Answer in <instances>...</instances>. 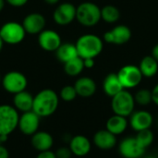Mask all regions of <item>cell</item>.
<instances>
[{"label":"cell","instance_id":"obj_1","mask_svg":"<svg viewBox=\"0 0 158 158\" xmlns=\"http://www.w3.org/2000/svg\"><path fill=\"white\" fill-rule=\"evenodd\" d=\"M59 98L57 94L51 89L40 91L33 98L32 111L41 118L52 116L57 109Z\"/></svg>","mask_w":158,"mask_h":158},{"label":"cell","instance_id":"obj_2","mask_svg":"<svg viewBox=\"0 0 158 158\" xmlns=\"http://www.w3.org/2000/svg\"><path fill=\"white\" fill-rule=\"evenodd\" d=\"M78 55L82 59L94 58L101 54L103 51V41L102 39L92 33L81 35L75 44Z\"/></svg>","mask_w":158,"mask_h":158},{"label":"cell","instance_id":"obj_3","mask_svg":"<svg viewBox=\"0 0 158 158\" xmlns=\"http://www.w3.org/2000/svg\"><path fill=\"white\" fill-rule=\"evenodd\" d=\"M76 19L85 27H93L101 20V8L93 2H83L77 6Z\"/></svg>","mask_w":158,"mask_h":158},{"label":"cell","instance_id":"obj_4","mask_svg":"<svg viewBox=\"0 0 158 158\" xmlns=\"http://www.w3.org/2000/svg\"><path fill=\"white\" fill-rule=\"evenodd\" d=\"M135 104L134 95L124 89L112 97L111 108L115 115L128 118L134 112Z\"/></svg>","mask_w":158,"mask_h":158},{"label":"cell","instance_id":"obj_5","mask_svg":"<svg viewBox=\"0 0 158 158\" xmlns=\"http://www.w3.org/2000/svg\"><path fill=\"white\" fill-rule=\"evenodd\" d=\"M18 110L9 105H0V135L8 136L19 125Z\"/></svg>","mask_w":158,"mask_h":158},{"label":"cell","instance_id":"obj_6","mask_svg":"<svg viewBox=\"0 0 158 158\" xmlns=\"http://www.w3.org/2000/svg\"><path fill=\"white\" fill-rule=\"evenodd\" d=\"M26 35L22 24L17 21H8L0 28V36L5 43L17 44L21 43Z\"/></svg>","mask_w":158,"mask_h":158},{"label":"cell","instance_id":"obj_7","mask_svg":"<svg viewBox=\"0 0 158 158\" xmlns=\"http://www.w3.org/2000/svg\"><path fill=\"white\" fill-rule=\"evenodd\" d=\"M117 74L125 90L137 87L143 77L139 67L135 65H126L122 67Z\"/></svg>","mask_w":158,"mask_h":158},{"label":"cell","instance_id":"obj_8","mask_svg":"<svg viewBox=\"0 0 158 158\" xmlns=\"http://www.w3.org/2000/svg\"><path fill=\"white\" fill-rule=\"evenodd\" d=\"M27 84V78L24 74L19 71H9L2 78L3 88L12 94L25 91Z\"/></svg>","mask_w":158,"mask_h":158},{"label":"cell","instance_id":"obj_9","mask_svg":"<svg viewBox=\"0 0 158 158\" xmlns=\"http://www.w3.org/2000/svg\"><path fill=\"white\" fill-rule=\"evenodd\" d=\"M40 119L41 118L32 110L24 112L21 116H19L18 128L23 134L31 136L38 131L40 126Z\"/></svg>","mask_w":158,"mask_h":158},{"label":"cell","instance_id":"obj_10","mask_svg":"<svg viewBox=\"0 0 158 158\" xmlns=\"http://www.w3.org/2000/svg\"><path fill=\"white\" fill-rule=\"evenodd\" d=\"M131 38V31L126 25H117L111 31L105 32L104 40L108 44L122 45L127 44Z\"/></svg>","mask_w":158,"mask_h":158},{"label":"cell","instance_id":"obj_11","mask_svg":"<svg viewBox=\"0 0 158 158\" xmlns=\"http://www.w3.org/2000/svg\"><path fill=\"white\" fill-rule=\"evenodd\" d=\"M77 7L71 3H62L54 11L53 18L56 24L66 26L70 24L76 19Z\"/></svg>","mask_w":158,"mask_h":158},{"label":"cell","instance_id":"obj_12","mask_svg":"<svg viewBox=\"0 0 158 158\" xmlns=\"http://www.w3.org/2000/svg\"><path fill=\"white\" fill-rule=\"evenodd\" d=\"M118 150L124 158H142L145 152V149L140 145L135 137L123 139L119 143Z\"/></svg>","mask_w":158,"mask_h":158},{"label":"cell","instance_id":"obj_13","mask_svg":"<svg viewBox=\"0 0 158 158\" xmlns=\"http://www.w3.org/2000/svg\"><path fill=\"white\" fill-rule=\"evenodd\" d=\"M154 118L150 112L146 110H137L134 111L130 116V125L133 131L136 132L148 130L153 124Z\"/></svg>","mask_w":158,"mask_h":158},{"label":"cell","instance_id":"obj_14","mask_svg":"<svg viewBox=\"0 0 158 158\" xmlns=\"http://www.w3.org/2000/svg\"><path fill=\"white\" fill-rule=\"evenodd\" d=\"M38 44L45 51H56L62 44L60 35L53 30H44L39 33Z\"/></svg>","mask_w":158,"mask_h":158},{"label":"cell","instance_id":"obj_15","mask_svg":"<svg viewBox=\"0 0 158 158\" xmlns=\"http://www.w3.org/2000/svg\"><path fill=\"white\" fill-rule=\"evenodd\" d=\"M22 26L26 33H30V34L40 33L44 30L45 19L41 13H36V12L31 13L24 18Z\"/></svg>","mask_w":158,"mask_h":158},{"label":"cell","instance_id":"obj_16","mask_svg":"<svg viewBox=\"0 0 158 158\" xmlns=\"http://www.w3.org/2000/svg\"><path fill=\"white\" fill-rule=\"evenodd\" d=\"M69 149L72 152V155L76 156H87L92 148L90 140L84 135H76L72 137L69 141Z\"/></svg>","mask_w":158,"mask_h":158},{"label":"cell","instance_id":"obj_17","mask_svg":"<svg viewBox=\"0 0 158 158\" xmlns=\"http://www.w3.org/2000/svg\"><path fill=\"white\" fill-rule=\"evenodd\" d=\"M94 144L101 150H110L117 144V137L110 131L106 130L98 131L93 139Z\"/></svg>","mask_w":158,"mask_h":158},{"label":"cell","instance_id":"obj_18","mask_svg":"<svg viewBox=\"0 0 158 158\" xmlns=\"http://www.w3.org/2000/svg\"><path fill=\"white\" fill-rule=\"evenodd\" d=\"M31 143L35 150L39 152H44L49 151L52 148L54 144V139L52 135L46 131H37L31 135Z\"/></svg>","mask_w":158,"mask_h":158},{"label":"cell","instance_id":"obj_19","mask_svg":"<svg viewBox=\"0 0 158 158\" xmlns=\"http://www.w3.org/2000/svg\"><path fill=\"white\" fill-rule=\"evenodd\" d=\"M74 87L76 89L77 94L83 98L91 97L96 92V83L92 78L89 77L79 78L76 81Z\"/></svg>","mask_w":158,"mask_h":158},{"label":"cell","instance_id":"obj_20","mask_svg":"<svg viewBox=\"0 0 158 158\" xmlns=\"http://www.w3.org/2000/svg\"><path fill=\"white\" fill-rule=\"evenodd\" d=\"M103 90L104 93L111 98L124 90L117 73H109L106 76L103 81Z\"/></svg>","mask_w":158,"mask_h":158},{"label":"cell","instance_id":"obj_21","mask_svg":"<svg viewBox=\"0 0 158 158\" xmlns=\"http://www.w3.org/2000/svg\"><path fill=\"white\" fill-rule=\"evenodd\" d=\"M33 98L29 92L27 91H22L20 93H18L14 94L13 97V105L14 107L22 113L31 111L32 106H33Z\"/></svg>","mask_w":158,"mask_h":158},{"label":"cell","instance_id":"obj_22","mask_svg":"<svg viewBox=\"0 0 158 158\" xmlns=\"http://www.w3.org/2000/svg\"><path fill=\"white\" fill-rule=\"evenodd\" d=\"M128 125L129 122L127 120V118L118 115H113L107 119L106 126L108 131L117 136L122 134L127 130Z\"/></svg>","mask_w":158,"mask_h":158},{"label":"cell","instance_id":"obj_23","mask_svg":"<svg viewBox=\"0 0 158 158\" xmlns=\"http://www.w3.org/2000/svg\"><path fill=\"white\" fill-rule=\"evenodd\" d=\"M56 58L64 64L79 56L76 45L71 43L61 44L60 46L56 51Z\"/></svg>","mask_w":158,"mask_h":158},{"label":"cell","instance_id":"obj_24","mask_svg":"<svg viewBox=\"0 0 158 158\" xmlns=\"http://www.w3.org/2000/svg\"><path fill=\"white\" fill-rule=\"evenodd\" d=\"M139 69L143 77L152 78L158 72V62L152 55L146 56L141 60Z\"/></svg>","mask_w":158,"mask_h":158},{"label":"cell","instance_id":"obj_25","mask_svg":"<svg viewBox=\"0 0 158 158\" xmlns=\"http://www.w3.org/2000/svg\"><path fill=\"white\" fill-rule=\"evenodd\" d=\"M84 69L83 59L80 56H77L64 64V70L67 75L71 77H76L80 75Z\"/></svg>","mask_w":158,"mask_h":158},{"label":"cell","instance_id":"obj_26","mask_svg":"<svg viewBox=\"0 0 158 158\" xmlns=\"http://www.w3.org/2000/svg\"><path fill=\"white\" fill-rule=\"evenodd\" d=\"M120 19L119 9L113 5H106L101 8V19L107 23L117 22Z\"/></svg>","mask_w":158,"mask_h":158},{"label":"cell","instance_id":"obj_27","mask_svg":"<svg viewBox=\"0 0 158 158\" xmlns=\"http://www.w3.org/2000/svg\"><path fill=\"white\" fill-rule=\"evenodd\" d=\"M137 142L140 143V145L146 149L148 148L154 142V133L151 131L150 129L148 130H143L141 131L137 132V135L135 136Z\"/></svg>","mask_w":158,"mask_h":158},{"label":"cell","instance_id":"obj_28","mask_svg":"<svg viewBox=\"0 0 158 158\" xmlns=\"http://www.w3.org/2000/svg\"><path fill=\"white\" fill-rule=\"evenodd\" d=\"M135 103H137L140 106H148L153 102V96H152V91L148 89H141L137 91V93L134 95Z\"/></svg>","mask_w":158,"mask_h":158},{"label":"cell","instance_id":"obj_29","mask_svg":"<svg viewBox=\"0 0 158 158\" xmlns=\"http://www.w3.org/2000/svg\"><path fill=\"white\" fill-rule=\"evenodd\" d=\"M78 96L74 85H66L60 91V98L65 102H71Z\"/></svg>","mask_w":158,"mask_h":158},{"label":"cell","instance_id":"obj_30","mask_svg":"<svg viewBox=\"0 0 158 158\" xmlns=\"http://www.w3.org/2000/svg\"><path fill=\"white\" fill-rule=\"evenodd\" d=\"M56 158H71L72 152L69 149V147H60L56 151Z\"/></svg>","mask_w":158,"mask_h":158},{"label":"cell","instance_id":"obj_31","mask_svg":"<svg viewBox=\"0 0 158 158\" xmlns=\"http://www.w3.org/2000/svg\"><path fill=\"white\" fill-rule=\"evenodd\" d=\"M36 158H56V156L54 152H51L49 150V151H44V152H39Z\"/></svg>","mask_w":158,"mask_h":158},{"label":"cell","instance_id":"obj_32","mask_svg":"<svg viewBox=\"0 0 158 158\" xmlns=\"http://www.w3.org/2000/svg\"><path fill=\"white\" fill-rule=\"evenodd\" d=\"M6 1L10 6H17V7L22 6L26 5L27 2H28V0H6Z\"/></svg>","mask_w":158,"mask_h":158},{"label":"cell","instance_id":"obj_33","mask_svg":"<svg viewBox=\"0 0 158 158\" xmlns=\"http://www.w3.org/2000/svg\"><path fill=\"white\" fill-rule=\"evenodd\" d=\"M83 63H84V68L86 69H92L94 67V58H85L83 59Z\"/></svg>","mask_w":158,"mask_h":158},{"label":"cell","instance_id":"obj_34","mask_svg":"<svg viewBox=\"0 0 158 158\" xmlns=\"http://www.w3.org/2000/svg\"><path fill=\"white\" fill-rule=\"evenodd\" d=\"M152 96H153V103L158 106V83L152 90Z\"/></svg>","mask_w":158,"mask_h":158},{"label":"cell","instance_id":"obj_35","mask_svg":"<svg viewBox=\"0 0 158 158\" xmlns=\"http://www.w3.org/2000/svg\"><path fill=\"white\" fill-rule=\"evenodd\" d=\"M0 158H9V152L3 144H0Z\"/></svg>","mask_w":158,"mask_h":158},{"label":"cell","instance_id":"obj_36","mask_svg":"<svg viewBox=\"0 0 158 158\" xmlns=\"http://www.w3.org/2000/svg\"><path fill=\"white\" fill-rule=\"evenodd\" d=\"M152 56L156 59V61L158 62V44H156L152 50Z\"/></svg>","mask_w":158,"mask_h":158},{"label":"cell","instance_id":"obj_37","mask_svg":"<svg viewBox=\"0 0 158 158\" xmlns=\"http://www.w3.org/2000/svg\"><path fill=\"white\" fill-rule=\"evenodd\" d=\"M7 140V136L5 135H0V144H3Z\"/></svg>","mask_w":158,"mask_h":158},{"label":"cell","instance_id":"obj_38","mask_svg":"<svg viewBox=\"0 0 158 158\" xmlns=\"http://www.w3.org/2000/svg\"><path fill=\"white\" fill-rule=\"evenodd\" d=\"M58 1L59 0H44V2L49 4V5H55V4L58 3Z\"/></svg>","mask_w":158,"mask_h":158},{"label":"cell","instance_id":"obj_39","mask_svg":"<svg viewBox=\"0 0 158 158\" xmlns=\"http://www.w3.org/2000/svg\"><path fill=\"white\" fill-rule=\"evenodd\" d=\"M5 1L6 0H0V11H2V9L5 6Z\"/></svg>","mask_w":158,"mask_h":158},{"label":"cell","instance_id":"obj_40","mask_svg":"<svg viewBox=\"0 0 158 158\" xmlns=\"http://www.w3.org/2000/svg\"><path fill=\"white\" fill-rule=\"evenodd\" d=\"M4 44H5V42H4V40L2 39V37L0 36V51L2 50V48H3V45H4Z\"/></svg>","mask_w":158,"mask_h":158},{"label":"cell","instance_id":"obj_41","mask_svg":"<svg viewBox=\"0 0 158 158\" xmlns=\"http://www.w3.org/2000/svg\"><path fill=\"white\" fill-rule=\"evenodd\" d=\"M145 158H157L156 156H146Z\"/></svg>","mask_w":158,"mask_h":158},{"label":"cell","instance_id":"obj_42","mask_svg":"<svg viewBox=\"0 0 158 158\" xmlns=\"http://www.w3.org/2000/svg\"><path fill=\"white\" fill-rule=\"evenodd\" d=\"M0 83H2V78H1V75H0Z\"/></svg>","mask_w":158,"mask_h":158}]
</instances>
